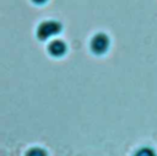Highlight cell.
I'll list each match as a JSON object with an SVG mask.
<instances>
[{
	"mask_svg": "<svg viewBox=\"0 0 157 156\" xmlns=\"http://www.w3.org/2000/svg\"><path fill=\"white\" fill-rule=\"evenodd\" d=\"M60 29H61L60 23H58L55 21H47V22H43L42 25H39L38 31H37V36L40 39H45L49 36L58 33Z\"/></svg>",
	"mask_w": 157,
	"mask_h": 156,
	"instance_id": "cell-1",
	"label": "cell"
},
{
	"mask_svg": "<svg viewBox=\"0 0 157 156\" xmlns=\"http://www.w3.org/2000/svg\"><path fill=\"white\" fill-rule=\"evenodd\" d=\"M108 45H109V39H108V37H107L105 34H103V33L96 34V36L93 37V39L91 41V49H92L94 53H97V54L104 53V52L107 50Z\"/></svg>",
	"mask_w": 157,
	"mask_h": 156,
	"instance_id": "cell-2",
	"label": "cell"
},
{
	"mask_svg": "<svg viewBox=\"0 0 157 156\" xmlns=\"http://www.w3.org/2000/svg\"><path fill=\"white\" fill-rule=\"evenodd\" d=\"M48 50H49L53 55L58 57V55H63V54L65 53L66 47H65L64 42H61V41H59V39H58V41H53V42L49 44Z\"/></svg>",
	"mask_w": 157,
	"mask_h": 156,
	"instance_id": "cell-3",
	"label": "cell"
},
{
	"mask_svg": "<svg viewBox=\"0 0 157 156\" xmlns=\"http://www.w3.org/2000/svg\"><path fill=\"white\" fill-rule=\"evenodd\" d=\"M26 156H47L45 151L43 149H39V147H34V149H31Z\"/></svg>",
	"mask_w": 157,
	"mask_h": 156,
	"instance_id": "cell-4",
	"label": "cell"
},
{
	"mask_svg": "<svg viewBox=\"0 0 157 156\" xmlns=\"http://www.w3.org/2000/svg\"><path fill=\"white\" fill-rule=\"evenodd\" d=\"M135 156H155V152H153L151 149L144 147V149H141L140 151H137Z\"/></svg>",
	"mask_w": 157,
	"mask_h": 156,
	"instance_id": "cell-5",
	"label": "cell"
}]
</instances>
